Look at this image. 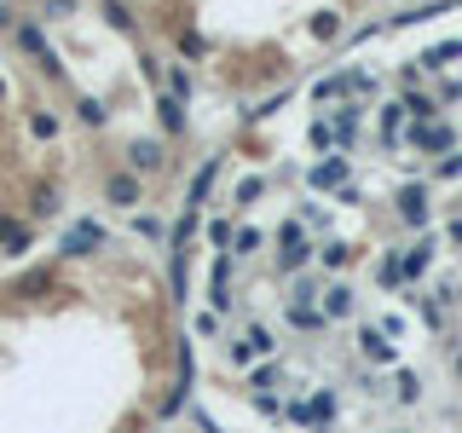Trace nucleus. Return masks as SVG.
<instances>
[{
	"label": "nucleus",
	"instance_id": "obj_1",
	"mask_svg": "<svg viewBox=\"0 0 462 433\" xmlns=\"http://www.w3.org/2000/svg\"><path fill=\"white\" fill-rule=\"evenodd\" d=\"M277 243H284V249H277V266H284V271H301L312 260V243H307V231H301V220H295V226H284V237H277Z\"/></svg>",
	"mask_w": 462,
	"mask_h": 433
},
{
	"label": "nucleus",
	"instance_id": "obj_2",
	"mask_svg": "<svg viewBox=\"0 0 462 433\" xmlns=\"http://www.w3.org/2000/svg\"><path fill=\"white\" fill-rule=\"evenodd\" d=\"M104 196L121 203V208H133V203H139V179H133V173H116V179L104 185Z\"/></svg>",
	"mask_w": 462,
	"mask_h": 433
},
{
	"label": "nucleus",
	"instance_id": "obj_3",
	"mask_svg": "<svg viewBox=\"0 0 462 433\" xmlns=\"http://www.w3.org/2000/svg\"><path fill=\"white\" fill-rule=\"evenodd\" d=\"M352 312V289L347 283H330V289H324V318H347Z\"/></svg>",
	"mask_w": 462,
	"mask_h": 433
},
{
	"label": "nucleus",
	"instance_id": "obj_4",
	"mask_svg": "<svg viewBox=\"0 0 462 433\" xmlns=\"http://www.w3.org/2000/svg\"><path fill=\"white\" fill-rule=\"evenodd\" d=\"M359 121H364V110H359V104H347V110H342V116H335V128H330V139H342V145H347V139H359Z\"/></svg>",
	"mask_w": 462,
	"mask_h": 433
},
{
	"label": "nucleus",
	"instance_id": "obj_5",
	"mask_svg": "<svg viewBox=\"0 0 462 433\" xmlns=\"http://www.w3.org/2000/svg\"><path fill=\"white\" fill-rule=\"evenodd\" d=\"M335 179H347V156H330V162H318L307 173V185H335Z\"/></svg>",
	"mask_w": 462,
	"mask_h": 433
},
{
	"label": "nucleus",
	"instance_id": "obj_6",
	"mask_svg": "<svg viewBox=\"0 0 462 433\" xmlns=\"http://www.w3.org/2000/svg\"><path fill=\"white\" fill-rule=\"evenodd\" d=\"M410 139L428 145V151H445V145H451V128H440V121H422V128L410 133Z\"/></svg>",
	"mask_w": 462,
	"mask_h": 433
},
{
	"label": "nucleus",
	"instance_id": "obj_7",
	"mask_svg": "<svg viewBox=\"0 0 462 433\" xmlns=\"http://www.w3.org/2000/svg\"><path fill=\"white\" fill-rule=\"evenodd\" d=\"M399 214H405V226H428V203H422V191L399 196Z\"/></svg>",
	"mask_w": 462,
	"mask_h": 433
},
{
	"label": "nucleus",
	"instance_id": "obj_8",
	"mask_svg": "<svg viewBox=\"0 0 462 433\" xmlns=\"http://www.w3.org/2000/svg\"><path fill=\"white\" fill-rule=\"evenodd\" d=\"M289 329H324V312H312L307 301H289Z\"/></svg>",
	"mask_w": 462,
	"mask_h": 433
},
{
	"label": "nucleus",
	"instance_id": "obj_9",
	"mask_svg": "<svg viewBox=\"0 0 462 433\" xmlns=\"http://www.w3.org/2000/svg\"><path fill=\"white\" fill-rule=\"evenodd\" d=\"M359 341H364V358H375V364H393V346H387L382 336H375V329H364Z\"/></svg>",
	"mask_w": 462,
	"mask_h": 433
},
{
	"label": "nucleus",
	"instance_id": "obj_10",
	"mask_svg": "<svg viewBox=\"0 0 462 433\" xmlns=\"http://www.w3.org/2000/svg\"><path fill=\"white\" fill-rule=\"evenodd\" d=\"M133 168H139V173H156V168H162V151H156V145H133Z\"/></svg>",
	"mask_w": 462,
	"mask_h": 433
},
{
	"label": "nucleus",
	"instance_id": "obj_11",
	"mask_svg": "<svg viewBox=\"0 0 462 433\" xmlns=\"http://www.w3.org/2000/svg\"><path fill=\"white\" fill-rule=\"evenodd\" d=\"M277 381H284V370H277V364H266V370H254V376H249V387H254V393H272Z\"/></svg>",
	"mask_w": 462,
	"mask_h": 433
},
{
	"label": "nucleus",
	"instance_id": "obj_12",
	"mask_svg": "<svg viewBox=\"0 0 462 433\" xmlns=\"http://www.w3.org/2000/svg\"><path fill=\"white\" fill-rule=\"evenodd\" d=\"M231 237H237V231H231V220H209V243H214V249L231 254Z\"/></svg>",
	"mask_w": 462,
	"mask_h": 433
},
{
	"label": "nucleus",
	"instance_id": "obj_13",
	"mask_svg": "<svg viewBox=\"0 0 462 433\" xmlns=\"http://www.w3.org/2000/svg\"><path fill=\"white\" fill-rule=\"evenodd\" d=\"M260 243H266L260 231H249V226H243L237 237H231V254H254V249H260Z\"/></svg>",
	"mask_w": 462,
	"mask_h": 433
},
{
	"label": "nucleus",
	"instance_id": "obj_14",
	"mask_svg": "<svg viewBox=\"0 0 462 433\" xmlns=\"http://www.w3.org/2000/svg\"><path fill=\"white\" fill-rule=\"evenodd\" d=\"M156 110H162V121H168V128H186V110H179V98H162V104H156Z\"/></svg>",
	"mask_w": 462,
	"mask_h": 433
},
{
	"label": "nucleus",
	"instance_id": "obj_15",
	"mask_svg": "<svg viewBox=\"0 0 462 433\" xmlns=\"http://www.w3.org/2000/svg\"><path fill=\"white\" fill-rule=\"evenodd\" d=\"M393 393H399V399H405V404H417V399H422V387H417V376H410V370H405V376L393 381Z\"/></svg>",
	"mask_w": 462,
	"mask_h": 433
},
{
	"label": "nucleus",
	"instance_id": "obj_16",
	"mask_svg": "<svg viewBox=\"0 0 462 433\" xmlns=\"http://www.w3.org/2000/svg\"><path fill=\"white\" fill-rule=\"evenodd\" d=\"M347 254H352L347 243H324V266H347Z\"/></svg>",
	"mask_w": 462,
	"mask_h": 433
},
{
	"label": "nucleus",
	"instance_id": "obj_17",
	"mask_svg": "<svg viewBox=\"0 0 462 433\" xmlns=\"http://www.w3.org/2000/svg\"><path fill=\"white\" fill-rule=\"evenodd\" d=\"M312 295H318V283H312V278H301V283H295V295H289V301H307V306H312Z\"/></svg>",
	"mask_w": 462,
	"mask_h": 433
},
{
	"label": "nucleus",
	"instance_id": "obj_18",
	"mask_svg": "<svg viewBox=\"0 0 462 433\" xmlns=\"http://www.w3.org/2000/svg\"><path fill=\"white\" fill-rule=\"evenodd\" d=\"M260 191H266L260 179H243V185H237V203H254V196H260Z\"/></svg>",
	"mask_w": 462,
	"mask_h": 433
},
{
	"label": "nucleus",
	"instance_id": "obj_19",
	"mask_svg": "<svg viewBox=\"0 0 462 433\" xmlns=\"http://www.w3.org/2000/svg\"><path fill=\"white\" fill-rule=\"evenodd\" d=\"M111 23H116V29H133V12H128V6H116V0H111Z\"/></svg>",
	"mask_w": 462,
	"mask_h": 433
},
{
	"label": "nucleus",
	"instance_id": "obj_20",
	"mask_svg": "<svg viewBox=\"0 0 462 433\" xmlns=\"http://www.w3.org/2000/svg\"><path fill=\"white\" fill-rule=\"evenodd\" d=\"M445 231H451V243H462V220H451V226H445Z\"/></svg>",
	"mask_w": 462,
	"mask_h": 433
}]
</instances>
